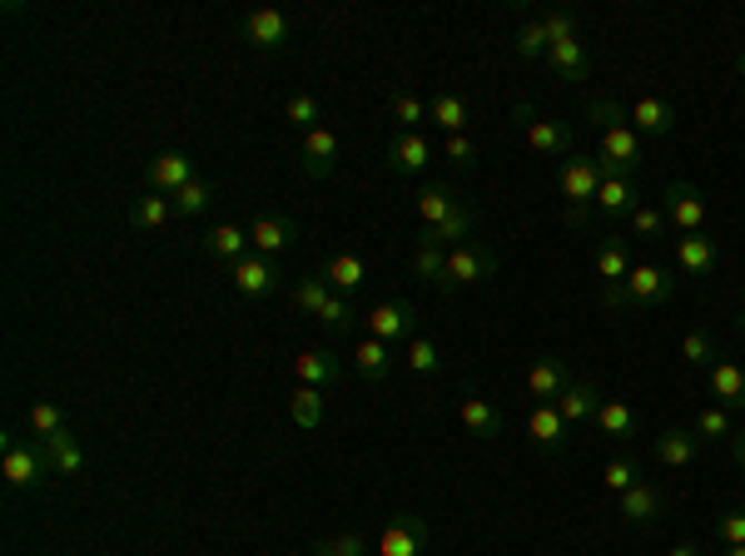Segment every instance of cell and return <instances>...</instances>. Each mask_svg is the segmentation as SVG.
<instances>
[{
  "mask_svg": "<svg viewBox=\"0 0 745 556\" xmlns=\"http://www.w3.org/2000/svg\"><path fill=\"white\" fill-rule=\"evenodd\" d=\"M741 328H745V314H741Z\"/></svg>",
  "mask_w": 745,
  "mask_h": 556,
  "instance_id": "60",
  "label": "cell"
},
{
  "mask_svg": "<svg viewBox=\"0 0 745 556\" xmlns=\"http://www.w3.org/2000/svg\"><path fill=\"white\" fill-rule=\"evenodd\" d=\"M711 398H716V408L726 413H745V368L731 358H721L716 368H711Z\"/></svg>",
  "mask_w": 745,
  "mask_h": 556,
  "instance_id": "25",
  "label": "cell"
},
{
  "mask_svg": "<svg viewBox=\"0 0 745 556\" xmlns=\"http://www.w3.org/2000/svg\"><path fill=\"white\" fill-rule=\"evenodd\" d=\"M60 427H70V423H66V413H60L56 403H50V398L30 403V433H36V437H56Z\"/></svg>",
  "mask_w": 745,
  "mask_h": 556,
  "instance_id": "50",
  "label": "cell"
},
{
  "mask_svg": "<svg viewBox=\"0 0 745 556\" xmlns=\"http://www.w3.org/2000/svg\"><path fill=\"white\" fill-rule=\"evenodd\" d=\"M691 433H696L701 443H731V413L726 408H701Z\"/></svg>",
  "mask_w": 745,
  "mask_h": 556,
  "instance_id": "47",
  "label": "cell"
},
{
  "mask_svg": "<svg viewBox=\"0 0 745 556\" xmlns=\"http://www.w3.org/2000/svg\"><path fill=\"white\" fill-rule=\"evenodd\" d=\"M388 120H393V130H398V135H418V125L433 120V110H428V100H418V95L398 90V95L388 100Z\"/></svg>",
  "mask_w": 745,
  "mask_h": 556,
  "instance_id": "35",
  "label": "cell"
},
{
  "mask_svg": "<svg viewBox=\"0 0 745 556\" xmlns=\"http://www.w3.org/2000/svg\"><path fill=\"white\" fill-rule=\"evenodd\" d=\"M428 159H433L428 135H393L383 165H388V175H423V169H428Z\"/></svg>",
  "mask_w": 745,
  "mask_h": 556,
  "instance_id": "20",
  "label": "cell"
},
{
  "mask_svg": "<svg viewBox=\"0 0 745 556\" xmlns=\"http://www.w3.org/2000/svg\"><path fill=\"white\" fill-rule=\"evenodd\" d=\"M239 36L249 40V50H284L294 40V20L284 16V10L264 6V10H249V16H244Z\"/></svg>",
  "mask_w": 745,
  "mask_h": 556,
  "instance_id": "12",
  "label": "cell"
},
{
  "mask_svg": "<svg viewBox=\"0 0 745 556\" xmlns=\"http://www.w3.org/2000/svg\"><path fill=\"white\" fill-rule=\"evenodd\" d=\"M199 244H205V254H209V259L229 264V269H234L239 259H249V254H254L249 229H244V224H234V219H229V224H215V229H209Z\"/></svg>",
  "mask_w": 745,
  "mask_h": 556,
  "instance_id": "21",
  "label": "cell"
},
{
  "mask_svg": "<svg viewBox=\"0 0 745 556\" xmlns=\"http://www.w3.org/2000/svg\"><path fill=\"white\" fill-rule=\"evenodd\" d=\"M428 110H433V125H438L443 135H463L467 130V100H463V95L447 90V95H438V100L428 105Z\"/></svg>",
  "mask_w": 745,
  "mask_h": 556,
  "instance_id": "41",
  "label": "cell"
},
{
  "mask_svg": "<svg viewBox=\"0 0 745 556\" xmlns=\"http://www.w3.org/2000/svg\"><path fill=\"white\" fill-rule=\"evenodd\" d=\"M368 338H378V344H403V338H418V308L408 304V298H388V304H378L368 314Z\"/></svg>",
  "mask_w": 745,
  "mask_h": 556,
  "instance_id": "10",
  "label": "cell"
},
{
  "mask_svg": "<svg viewBox=\"0 0 745 556\" xmlns=\"http://www.w3.org/2000/svg\"><path fill=\"white\" fill-rule=\"evenodd\" d=\"M542 30H547L552 46H562V40H582L577 36V10H547V16H542Z\"/></svg>",
  "mask_w": 745,
  "mask_h": 556,
  "instance_id": "51",
  "label": "cell"
},
{
  "mask_svg": "<svg viewBox=\"0 0 745 556\" xmlns=\"http://www.w3.org/2000/svg\"><path fill=\"white\" fill-rule=\"evenodd\" d=\"M338 165V135L328 125H318L314 135H304V149H298V169L304 179H328Z\"/></svg>",
  "mask_w": 745,
  "mask_h": 556,
  "instance_id": "18",
  "label": "cell"
},
{
  "mask_svg": "<svg viewBox=\"0 0 745 556\" xmlns=\"http://www.w3.org/2000/svg\"><path fill=\"white\" fill-rule=\"evenodd\" d=\"M298 239H304V229H298V219H289V214H259V219L249 224V244H254V254H264V259L289 254Z\"/></svg>",
  "mask_w": 745,
  "mask_h": 556,
  "instance_id": "11",
  "label": "cell"
},
{
  "mask_svg": "<svg viewBox=\"0 0 745 556\" xmlns=\"http://www.w3.org/2000/svg\"><path fill=\"white\" fill-rule=\"evenodd\" d=\"M0 473H6V487L10 492H40L56 467H50V453H46V443H40V437L6 433V457H0Z\"/></svg>",
  "mask_w": 745,
  "mask_h": 556,
  "instance_id": "3",
  "label": "cell"
},
{
  "mask_svg": "<svg viewBox=\"0 0 745 556\" xmlns=\"http://www.w3.org/2000/svg\"><path fill=\"white\" fill-rule=\"evenodd\" d=\"M676 298V278L662 264H632L626 274V304L632 308H662Z\"/></svg>",
  "mask_w": 745,
  "mask_h": 556,
  "instance_id": "9",
  "label": "cell"
},
{
  "mask_svg": "<svg viewBox=\"0 0 745 556\" xmlns=\"http://www.w3.org/2000/svg\"><path fill=\"white\" fill-rule=\"evenodd\" d=\"M616 517H622L626 527H656V522L666 517V492L642 477L632 492H622V497H616Z\"/></svg>",
  "mask_w": 745,
  "mask_h": 556,
  "instance_id": "14",
  "label": "cell"
},
{
  "mask_svg": "<svg viewBox=\"0 0 745 556\" xmlns=\"http://www.w3.org/2000/svg\"><path fill=\"white\" fill-rule=\"evenodd\" d=\"M229 284L234 294L244 298V304H264V298H274L284 288V274L274 259H264V254H249V259H239L229 269Z\"/></svg>",
  "mask_w": 745,
  "mask_h": 556,
  "instance_id": "7",
  "label": "cell"
},
{
  "mask_svg": "<svg viewBox=\"0 0 745 556\" xmlns=\"http://www.w3.org/2000/svg\"><path fill=\"white\" fill-rule=\"evenodd\" d=\"M587 120L602 125V149H596V155L606 159V169H612V175H636L642 159H646V149H642V135H636L632 120H626V105L596 95V100H587Z\"/></svg>",
  "mask_w": 745,
  "mask_h": 556,
  "instance_id": "1",
  "label": "cell"
},
{
  "mask_svg": "<svg viewBox=\"0 0 745 556\" xmlns=\"http://www.w3.org/2000/svg\"><path fill=\"white\" fill-rule=\"evenodd\" d=\"M473 224H477V209L467 205V199H457L453 214H447L443 224H433V229H423V234H418V244H438V249H457V244H467Z\"/></svg>",
  "mask_w": 745,
  "mask_h": 556,
  "instance_id": "22",
  "label": "cell"
},
{
  "mask_svg": "<svg viewBox=\"0 0 745 556\" xmlns=\"http://www.w3.org/2000/svg\"><path fill=\"white\" fill-rule=\"evenodd\" d=\"M318 324H324V334H348V328L358 324V314H354V298H344V294H334L324 304V314H318Z\"/></svg>",
  "mask_w": 745,
  "mask_h": 556,
  "instance_id": "45",
  "label": "cell"
},
{
  "mask_svg": "<svg viewBox=\"0 0 745 556\" xmlns=\"http://www.w3.org/2000/svg\"><path fill=\"white\" fill-rule=\"evenodd\" d=\"M463 423H467V433H477V437H503V427H507V417L493 408V403L483 398V393H463Z\"/></svg>",
  "mask_w": 745,
  "mask_h": 556,
  "instance_id": "31",
  "label": "cell"
},
{
  "mask_svg": "<svg viewBox=\"0 0 745 556\" xmlns=\"http://www.w3.org/2000/svg\"><path fill=\"white\" fill-rule=\"evenodd\" d=\"M497 274V254L487 249V244H477V239H467V244H457V249H447V269H443V294H457V288H467V284H483V278H493Z\"/></svg>",
  "mask_w": 745,
  "mask_h": 556,
  "instance_id": "5",
  "label": "cell"
},
{
  "mask_svg": "<svg viewBox=\"0 0 745 556\" xmlns=\"http://www.w3.org/2000/svg\"><path fill=\"white\" fill-rule=\"evenodd\" d=\"M457 205V195L447 185H423L418 189V219H423V229H433V224H443L447 214H453Z\"/></svg>",
  "mask_w": 745,
  "mask_h": 556,
  "instance_id": "40",
  "label": "cell"
},
{
  "mask_svg": "<svg viewBox=\"0 0 745 556\" xmlns=\"http://www.w3.org/2000/svg\"><path fill=\"white\" fill-rule=\"evenodd\" d=\"M513 50L522 60H542L552 50V40H547V30H542V20H527V26L513 36Z\"/></svg>",
  "mask_w": 745,
  "mask_h": 556,
  "instance_id": "48",
  "label": "cell"
},
{
  "mask_svg": "<svg viewBox=\"0 0 745 556\" xmlns=\"http://www.w3.org/2000/svg\"><path fill=\"white\" fill-rule=\"evenodd\" d=\"M388 368H393V348H388V344H378V338H364V344L354 348V373L368 383V388L388 383Z\"/></svg>",
  "mask_w": 745,
  "mask_h": 556,
  "instance_id": "33",
  "label": "cell"
},
{
  "mask_svg": "<svg viewBox=\"0 0 745 556\" xmlns=\"http://www.w3.org/2000/svg\"><path fill=\"white\" fill-rule=\"evenodd\" d=\"M736 70H741V75H745V50H741V56H736Z\"/></svg>",
  "mask_w": 745,
  "mask_h": 556,
  "instance_id": "59",
  "label": "cell"
},
{
  "mask_svg": "<svg viewBox=\"0 0 745 556\" xmlns=\"http://www.w3.org/2000/svg\"><path fill=\"white\" fill-rule=\"evenodd\" d=\"M716 537L726 542V547H745V507H731V512H721V522H716Z\"/></svg>",
  "mask_w": 745,
  "mask_h": 556,
  "instance_id": "54",
  "label": "cell"
},
{
  "mask_svg": "<svg viewBox=\"0 0 745 556\" xmlns=\"http://www.w3.org/2000/svg\"><path fill=\"white\" fill-rule=\"evenodd\" d=\"M602 483H606V492H612V497H622V492H632L636 483H642V463H636L632 453H626V457H612V463L602 467Z\"/></svg>",
  "mask_w": 745,
  "mask_h": 556,
  "instance_id": "43",
  "label": "cell"
},
{
  "mask_svg": "<svg viewBox=\"0 0 745 556\" xmlns=\"http://www.w3.org/2000/svg\"><path fill=\"white\" fill-rule=\"evenodd\" d=\"M636 209H642V185H636V175H606L602 189H596V214H602L606 224H626Z\"/></svg>",
  "mask_w": 745,
  "mask_h": 556,
  "instance_id": "13",
  "label": "cell"
},
{
  "mask_svg": "<svg viewBox=\"0 0 745 556\" xmlns=\"http://www.w3.org/2000/svg\"><path fill=\"white\" fill-rule=\"evenodd\" d=\"M626 120H632L636 135H670L676 130V110H670L666 100H656V95H642V100L626 110Z\"/></svg>",
  "mask_w": 745,
  "mask_h": 556,
  "instance_id": "29",
  "label": "cell"
},
{
  "mask_svg": "<svg viewBox=\"0 0 745 556\" xmlns=\"http://www.w3.org/2000/svg\"><path fill=\"white\" fill-rule=\"evenodd\" d=\"M318 556H368V542L354 537V532H348V537H328L324 547H318Z\"/></svg>",
  "mask_w": 745,
  "mask_h": 556,
  "instance_id": "55",
  "label": "cell"
},
{
  "mask_svg": "<svg viewBox=\"0 0 745 556\" xmlns=\"http://www.w3.org/2000/svg\"><path fill=\"white\" fill-rule=\"evenodd\" d=\"M318 274H324L328 288H334V294H344V298H354L358 288L368 284V264L358 259V254H348V249H344V254H328Z\"/></svg>",
  "mask_w": 745,
  "mask_h": 556,
  "instance_id": "24",
  "label": "cell"
},
{
  "mask_svg": "<svg viewBox=\"0 0 745 556\" xmlns=\"http://www.w3.org/2000/svg\"><path fill=\"white\" fill-rule=\"evenodd\" d=\"M169 219H179V214H175V199H165V195H145V199H135V205H130V224L140 234L165 229Z\"/></svg>",
  "mask_w": 745,
  "mask_h": 556,
  "instance_id": "36",
  "label": "cell"
},
{
  "mask_svg": "<svg viewBox=\"0 0 745 556\" xmlns=\"http://www.w3.org/2000/svg\"><path fill=\"white\" fill-rule=\"evenodd\" d=\"M596 433L606 437V443H626V437H636V427H642V417H636L632 408H626L622 398H606L602 408H596Z\"/></svg>",
  "mask_w": 745,
  "mask_h": 556,
  "instance_id": "30",
  "label": "cell"
},
{
  "mask_svg": "<svg viewBox=\"0 0 745 556\" xmlns=\"http://www.w3.org/2000/svg\"><path fill=\"white\" fill-rule=\"evenodd\" d=\"M602 388H596L592 378H572L567 388H562V398H557V413L567 417V427L572 423H587V417H596V408H602Z\"/></svg>",
  "mask_w": 745,
  "mask_h": 556,
  "instance_id": "27",
  "label": "cell"
},
{
  "mask_svg": "<svg viewBox=\"0 0 745 556\" xmlns=\"http://www.w3.org/2000/svg\"><path fill=\"white\" fill-rule=\"evenodd\" d=\"M40 443H46L50 467H56L60 477H80L85 473V447H80V437H74L70 427H60L56 437H40Z\"/></svg>",
  "mask_w": 745,
  "mask_h": 556,
  "instance_id": "32",
  "label": "cell"
},
{
  "mask_svg": "<svg viewBox=\"0 0 745 556\" xmlns=\"http://www.w3.org/2000/svg\"><path fill=\"white\" fill-rule=\"evenodd\" d=\"M423 547H428V522L413 512H398L378 537V556H423Z\"/></svg>",
  "mask_w": 745,
  "mask_h": 556,
  "instance_id": "16",
  "label": "cell"
},
{
  "mask_svg": "<svg viewBox=\"0 0 745 556\" xmlns=\"http://www.w3.org/2000/svg\"><path fill=\"white\" fill-rule=\"evenodd\" d=\"M567 383H572L567 358H537V363L527 368V398H537V403H557Z\"/></svg>",
  "mask_w": 745,
  "mask_h": 556,
  "instance_id": "23",
  "label": "cell"
},
{
  "mask_svg": "<svg viewBox=\"0 0 745 556\" xmlns=\"http://www.w3.org/2000/svg\"><path fill=\"white\" fill-rule=\"evenodd\" d=\"M547 66L557 70L567 85H582L592 75V56H587V46H582V40H562V46L547 50Z\"/></svg>",
  "mask_w": 745,
  "mask_h": 556,
  "instance_id": "34",
  "label": "cell"
},
{
  "mask_svg": "<svg viewBox=\"0 0 745 556\" xmlns=\"http://www.w3.org/2000/svg\"><path fill=\"white\" fill-rule=\"evenodd\" d=\"M513 115H517L522 135H527V145L537 149V155H547V159L572 155V145H577V130H572L567 120H547V115H537L527 100H517V105H513Z\"/></svg>",
  "mask_w": 745,
  "mask_h": 556,
  "instance_id": "6",
  "label": "cell"
},
{
  "mask_svg": "<svg viewBox=\"0 0 745 556\" xmlns=\"http://www.w3.org/2000/svg\"><path fill=\"white\" fill-rule=\"evenodd\" d=\"M632 234H636V239H666V214L652 209V205H642V209L632 214Z\"/></svg>",
  "mask_w": 745,
  "mask_h": 556,
  "instance_id": "53",
  "label": "cell"
},
{
  "mask_svg": "<svg viewBox=\"0 0 745 556\" xmlns=\"http://www.w3.org/2000/svg\"><path fill=\"white\" fill-rule=\"evenodd\" d=\"M145 179H149V195L175 199L185 185H195V179H199V169H195V159H189L185 149H159V155H149Z\"/></svg>",
  "mask_w": 745,
  "mask_h": 556,
  "instance_id": "8",
  "label": "cell"
},
{
  "mask_svg": "<svg viewBox=\"0 0 745 556\" xmlns=\"http://www.w3.org/2000/svg\"><path fill=\"white\" fill-rule=\"evenodd\" d=\"M670 556H701L696 542H681V547H670Z\"/></svg>",
  "mask_w": 745,
  "mask_h": 556,
  "instance_id": "57",
  "label": "cell"
},
{
  "mask_svg": "<svg viewBox=\"0 0 745 556\" xmlns=\"http://www.w3.org/2000/svg\"><path fill=\"white\" fill-rule=\"evenodd\" d=\"M681 358H686L691 368H716V363H721V348H716V338H711L706 328H691V334L681 338Z\"/></svg>",
  "mask_w": 745,
  "mask_h": 556,
  "instance_id": "42",
  "label": "cell"
},
{
  "mask_svg": "<svg viewBox=\"0 0 745 556\" xmlns=\"http://www.w3.org/2000/svg\"><path fill=\"white\" fill-rule=\"evenodd\" d=\"M284 120H289L298 135H314L318 125H324V105H318L308 90H294L289 100H284Z\"/></svg>",
  "mask_w": 745,
  "mask_h": 556,
  "instance_id": "38",
  "label": "cell"
},
{
  "mask_svg": "<svg viewBox=\"0 0 745 556\" xmlns=\"http://www.w3.org/2000/svg\"><path fill=\"white\" fill-rule=\"evenodd\" d=\"M731 457H736V467H741V473H745V433H731Z\"/></svg>",
  "mask_w": 745,
  "mask_h": 556,
  "instance_id": "56",
  "label": "cell"
},
{
  "mask_svg": "<svg viewBox=\"0 0 745 556\" xmlns=\"http://www.w3.org/2000/svg\"><path fill=\"white\" fill-rule=\"evenodd\" d=\"M294 373H298V383H308V388H334V383L344 378V358H338V353H328V348L298 353Z\"/></svg>",
  "mask_w": 745,
  "mask_h": 556,
  "instance_id": "26",
  "label": "cell"
},
{
  "mask_svg": "<svg viewBox=\"0 0 745 556\" xmlns=\"http://www.w3.org/2000/svg\"><path fill=\"white\" fill-rule=\"evenodd\" d=\"M606 175H612V169H606L602 155H572L567 165L557 169V189H562V199H567V209H562L567 229H587L596 219V189H602Z\"/></svg>",
  "mask_w": 745,
  "mask_h": 556,
  "instance_id": "2",
  "label": "cell"
},
{
  "mask_svg": "<svg viewBox=\"0 0 745 556\" xmlns=\"http://www.w3.org/2000/svg\"><path fill=\"white\" fill-rule=\"evenodd\" d=\"M527 437L537 453H562V447H567V417L557 413V403H532Z\"/></svg>",
  "mask_w": 745,
  "mask_h": 556,
  "instance_id": "17",
  "label": "cell"
},
{
  "mask_svg": "<svg viewBox=\"0 0 745 556\" xmlns=\"http://www.w3.org/2000/svg\"><path fill=\"white\" fill-rule=\"evenodd\" d=\"M209 205H215V185H209V179H195V185H185L175 195L179 219H199V214H209Z\"/></svg>",
  "mask_w": 745,
  "mask_h": 556,
  "instance_id": "44",
  "label": "cell"
},
{
  "mask_svg": "<svg viewBox=\"0 0 745 556\" xmlns=\"http://www.w3.org/2000/svg\"><path fill=\"white\" fill-rule=\"evenodd\" d=\"M443 155H447V165H453V169H467V175L477 169V145L467 135H447L443 139Z\"/></svg>",
  "mask_w": 745,
  "mask_h": 556,
  "instance_id": "52",
  "label": "cell"
},
{
  "mask_svg": "<svg viewBox=\"0 0 745 556\" xmlns=\"http://www.w3.org/2000/svg\"><path fill=\"white\" fill-rule=\"evenodd\" d=\"M670 254H676V269L691 278H706L721 264V249L711 234H681V239L670 244Z\"/></svg>",
  "mask_w": 745,
  "mask_h": 556,
  "instance_id": "19",
  "label": "cell"
},
{
  "mask_svg": "<svg viewBox=\"0 0 745 556\" xmlns=\"http://www.w3.org/2000/svg\"><path fill=\"white\" fill-rule=\"evenodd\" d=\"M408 368L418 373V378H433V373H443V358H438V348H433V338H408Z\"/></svg>",
  "mask_w": 745,
  "mask_h": 556,
  "instance_id": "49",
  "label": "cell"
},
{
  "mask_svg": "<svg viewBox=\"0 0 745 556\" xmlns=\"http://www.w3.org/2000/svg\"><path fill=\"white\" fill-rule=\"evenodd\" d=\"M443 269H447V249H438V244H418V254H413V274H418L423 284L438 288Z\"/></svg>",
  "mask_w": 745,
  "mask_h": 556,
  "instance_id": "46",
  "label": "cell"
},
{
  "mask_svg": "<svg viewBox=\"0 0 745 556\" xmlns=\"http://www.w3.org/2000/svg\"><path fill=\"white\" fill-rule=\"evenodd\" d=\"M289 294H294V304L304 308L308 318H318V314H324V304L334 298V288H328L324 274H304V278H294V284H289Z\"/></svg>",
  "mask_w": 745,
  "mask_h": 556,
  "instance_id": "37",
  "label": "cell"
},
{
  "mask_svg": "<svg viewBox=\"0 0 745 556\" xmlns=\"http://www.w3.org/2000/svg\"><path fill=\"white\" fill-rule=\"evenodd\" d=\"M626 274H632V249H626V234H606V239L596 244L602 308H626Z\"/></svg>",
  "mask_w": 745,
  "mask_h": 556,
  "instance_id": "4",
  "label": "cell"
},
{
  "mask_svg": "<svg viewBox=\"0 0 745 556\" xmlns=\"http://www.w3.org/2000/svg\"><path fill=\"white\" fill-rule=\"evenodd\" d=\"M696 453H701V437L691 433V427H666V433L652 443V457L666 463V467H691Z\"/></svg>",
  "mask_w": 745,
  "mask_h": 556,
  "instance_id": "28",
  "label": "cell"
},
{
  "mask_svg": "<svg viewBox=\"0 0 745 556\" xmlns=\"http://www.w3.org/2000/svg\"><path fill=\"white\" fill-rule=\"evenodd\" d=\"M716 556H745V547H721Z\"/></svg>",
  "mask_w": 745,
  "mask_h": 556,
  "instance_id": "58",
  "label": "cell"
},
{
  "mask_svg": "<svg viewBox=\"0 0 745 556\" xmlns=\"http://www.w3.org/2000/svg\"><path fill=\"white\" fill-rule=\"evenodd\" d=\"M666 224H676L681 234H701L706 229V199H701L696 185H686V179H676V185H666Z\"/></svg>",
  "mask_w": 745,
  "mask_h": 556,
  "instance_id": "15",
  "label": "cell"
},
{
  "mask_svg": "<svg viewBox=\"0 0 745 556\" xmlns=\"http://www.w3.org/2000/svg\"><path fill=\"white\" fill-rule=\"evenodd\" d=\"M289 417L298 427H308L314 433L318 423H324V388H308V383H298V388L289 393Z\"/></svg>",
  "mask_w": 745,
  "mask_h": 556,
  "instance_id": "39",
  "label": "cell"
}]
</instances>
